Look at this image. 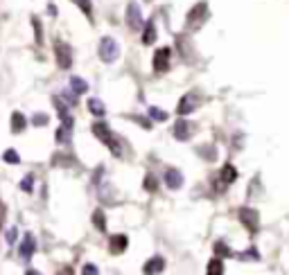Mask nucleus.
<instances>
[{"label":"nucleus","instance_id":"1","mask_svg":"<svg viewBox=\"0 0 289 275\" xmlns=\"http://www.w3.org/2000/svg\"><path fill=\"white\" fill-rule=\"evenodd\" d=\"M120 57V45L115 39H111V36H104L100 41V59L104 61V63H113L115 59Z\"/></svg>","mask_w":289,"mask_h":275},{"label":"nucleus","instance_id":"2","mask_svg":"<svg viewBox=\"0 0 289 275\" xmlns=\"http://www.w3.org/2000/svg\"><path fill=\"white\" fill-rule=\"evenodd\" d=\"M93 133L100 138L102 142L107 147H111V151L115 153V156H120V147L115 145V138H113V133L109 131V124H104V122H95L93 124Z\"/></svg>","mask_w":289,"mask_h":275},{"label":"nucleus","instance_id":"3","mask_svg":"<svg viewBox=\"0 0 289 275\" xmlns=\"http://www.w3.org/2000/svg\"><path fill=\"white\" fill-rule=\"evenodd\" d=\"M237 217H240V221H242L244 226H246V230H251V233H255V230L260 228V214L253 208H242Z\"/></svg>","mask_w":289,"mask_h":275},{"label":"nucleus","instance_id":"4","mask_svg":"<svg viewBox=\"0 0 289 275\" xmlns=\"http://www.w3.org/2000/svg\"><path fill=\"white\" fill-rule=\"evenodd\" d=\"M197 106H199V95H197V93H185L181 100H178L177 113H178V115H190Z\"/></svg>","mask_w":289,"mask_h":275},{"label":"nucleus","instance_id":"5","mask_svg":"<svg viewBox=\"0 0 289 275\" xmlns=\"http://www.w3.org/2000/svg\"><path fill=\"white\" fill-rule=\"evenodd\" d=\"M127 23H129L131 29H140L142 27V14H140V7H138V2H129V7H127Z\"/></svg>","mask_w":289,"mask_h":275},{"label":"nucleus","instance_id":"6","mask_svg":"<svg viewBox=\"0 0 289 275\" xmlns=\"http://www.w3.org/2000/svg\"><path fill=\"white\" fill-rule=\"evenodd\" d=\"M192 133H195V124L192 122H185V120H178L177 124H174V138L181 142L190 140L192 138Z\"/></svg>","mask_w":289,"mask_h":275},{"label":"nucleus","instance_id":"7","mask_svg":"<svg viewBox=\"0 0 289 275\" xmlns=\"http://www.w3.org/2000/svg\"><path fill=\"white\" fill-rule=\"evenodd\" d=\"M18 253H21V257H23V259H30L32 255L36 253V239H34V234H32V233H25L23 234V241H21Z\"/></svg>","mask_w":289,"mask_h":275},{"label":"nucleus","instance_id":"8","mask_svg":"<svg viewBox=\"0 0 289 275\" xmlns=\"http://www.w3.org/2000/svg\"><path fill=\"white\" fill-rule=\"evenodd\" d=\"M163 271H165V259L160 257V255H154V257L147 259L145 266H142V273L145 275H160Z\"/></svg>","mask_w":289,"mask_h":275},{"label":"nucleus","instance_id":"9","mask_svg":"<svg viewBox=\"0 0 289 275\" xmlns=\"http://www.w3.org/2000/svg\"><path fill=\"white\" fill-rule=\"evenodd\" d=\"M170 54H172L170 47H160V50H156V54H154V70L156 72L167 70V65H170Z\"/></svg>","mask_w":289,"mask_h":275},{"label":"nucleus","instance_id":"10","mask_svg":"<svg viewBox=\"0 0 289 275\" xmlns=\"http://www.w3.org/2000/svg\"><path fill=\"white\" fill-rule=\"evenodd\" d=\"M163 183H165L170 190L183 188V174H181V169H174V167H170V169L165 171V176H163Z\"/></svg>","mask_w":289,"mask_h":275},{"label":"nucleus","instance_id":"11","mask_svg":"<svg viewBox=\"0 0 289 275\" xmlns=\"http://www.w3.org/2000/svg\"><path fill=\"white\" fill-rule=\"evenodd\" d=\"M109 244H111L113 255H120V253H124L129 248V237L127 234H113L111 239H109Z\"/></svg>","mask_w":289,"mask_h":275},{"label":"nucleus","instance_id":"12","mask_svg":"<svg viewBox=\"0 0 289 275\" xmlns=\"http://www.w3.org/2000/svg\"><path fill=\"white\" fill-rule=\"evenodd\" d=\"M57 59H59V65H61V68H70V63H72V52H70V47L66 45V43H57Z\"/></svg>","mask_w":289,"mask_h":275},{"label":"nucleus","instance_id":"13","mask_svg":"<svg viewBox=\"0 0 289 275\" xmlns=\"http://www.w3.org/2000/svg\"><path fill=\"white\" fill-rule=\"evenodd\" d=\"M219 178L224 181V185H230V183H235V181H237V169L233 167V165H224V169H222Z\"/></svg>","mask_w":289,"mask_h":275},{"label":"nucleus","instance_id":"14","mask_svg":"<svg viewBox=\"0 0 289 275\" xmlns=\"http://www.w3.org/2000/svg\"><path fill=\"white\" fill-rule=\"evenodd\" d=\"M89 111L93 113V115L102 117L104 113H107V106H104V102H102V100H97V97H90V100H89Z\"/></svg>","mask_w":289,"mask_h":275},{"label":"nucleus","instance_id":"15","mask_svg":"<svg viewBox=\"0 0 289 275\" xmlns=\"http://www.w3.org/2000/svg\"><path fill=\"white\" fill-rule=\"evenodd\" d=\"M70 88L75 95H84L86 90H89V84L84 82L82 77H70Z\"/></svg>","mask_w":289,"mask_h":275},{"label":"nucleus","instance_id":"16","mask_svg":"<svg viewBox=\"0 0 289 275\" xmlns=\"http://www.w3.org/2000/svg\"><path fill=\"white\" fill-rule=\"evenodd\" d=\"M206 275H224V262H222V257H215L210 259V264H208V271Z\"/></svg>","mask_w":289,"mask_h":275},{"label":"nucleus","instance_id":"17","mask_svg":"<svg viewBox=\"0 0 289 275\" xmlns=\"http://www.w3.org/2000/svg\"><path fill=\"white\" fill-rule=\"evenodd\" d=\"M25 124H27V120H25L23 113H14L12 115V131L14 133H21V131L25 129Z\"/></svg>","mask_w":289,"mask_h":275},{"label":"nucleus","instance_id":"18","mask_svg":"<svg viewBox=\"0 0 289 275\" xmlns=\"http://www.w3.org/2000/svg\"><path fill=\"white\" fill-rule=\"evenodd\" d=\"M215 255H217V257H235V255L230 253V248L226 246V241H215Z\"/></svg>","mask_w":289,"mask_h":275},{"label":"nucleus","instance_id":"19","mask_svg":"<svg viewBox=\"0 0 289 275\" xmlns=\"http://www.w3.org/2000/svg\"><path fill=\"white\" fill-rule=\"evenodd\" d=\"M154 41H156V27H154V23L149 21L147 27H145V34H142V43L149 45V43H154Z\"/></svg>","mask_w":289,"mask_h":275},{"label":"nucleus","instance_id":"20","mask_svg":"<svg viewBox=\"0 0 289 275\" xmlns=\"http://www.w3.org/2000/svg\"><path fill=\"white\" fill-rule=\"evenodd\" d=\"M2 158H5V163H9V165H18V163H21V156H18L16 149H7Z\"/></svg>","mask_w":289,"mask_h":275},{"label":"nucleus","instance_id":"21","mask_svg":"<svg viewBox=\"0 0 289 275\" xmlns=\"http://www.w3.org/2000/svg\"><path fill=\"white\" fill-rule=\"evenodd\" d=\"M93 221H95V226H97V228H100L102 233H107V223H104V212H102V210H95Z\"/></svg>","mask_w":289,"mask_h":275},{"label":"nucleus","instance_id":"22","mask_svg":"<svg viewBox=\"0 0 289 275\" xmlns=\"http://www.w3.org/2000/svg\"><path fill=\"white\" fill-rule=\"evenodd\" d=\"M149 115H152L154 120H158V122H165L167 120V113L160 111V108H156V106H149Z\"/></svg>","mask_w":289,"mask_h":275},{"label":"nucleus","instance_id":"23","mask_svg":"<svg viewBox=\"0 0 289 275\" xmlns=\"http://www.w3.org/2000/svg\"><path fill=\"white\" fill-rule=\"evenodd\" d=\"M82 275H100V269L95 266V264H84V269H82Z\"/></svg>","mask_w":289,"mask_h":275},{"label":"nucleus","instance_id":"24","mask_svg":"<svg viewBox=\"0 0 289 275\" xmlns=\"http://www.w3.org/2000/svg\"><path fill=\"white\" fill-rule=\"evenodd\" d=\"M240 257H244V259H255V262H258V259H260V253H258V248H248V253H244V255H240Z\"/></svg>","mask_w":289,"mask_h":275},{"label":"nucleus","instance_id":"25","mask_svg":"<svg viewBox=\"0 0 289 275\" xmlns=\"http://www.w3.org/2000/svg\"><path fill=\"white\" fill-rule=\"evenodd\" d=\"M142 185H145L149 192H154V190H156V178H154V176H145V183H142Z\"/></svg>","mask_w":289,"mask_h":275},{"label":"nucleus","instance_id":"26","mask_svg":"<svg viewBox=\"0 0 289 275\" xmlns=\"http://www.w3.org/2000/svg\"><path fill=\"white\" fill-rule=\"evenodd\" d=\"M32 181H34V176H25V181L21 183V190H25V192H32Z\"/></svg>","mask_w":289,"mask_h":275},{"label":"nucleus","instance_id":"27","mask_svg":"<svg viewBox=\"0 0 289 275\" xmlns=\"http://www.w3.org/2000/svg\"><path fill=\"white\" fill-rule=\"evenodd\" d=\"M77 5L82 7V12L86 14V16H90V5H89V0H77Z\"/></svg>","mask_w":289,"mask_h":275},{"label":"nucleus","instance_id":"28","mask_svg":"<svg viewBox=\"0 0 289 275\" xmlns=\"http://www.w3.org/2000/svg\"><path fill=\"white\" fill-rule=\"evenodd\" d=\"M34 124H39V127L47 124V115H45V113H39V115H34Z\"/></svg>","mask_w":289,"mask_h":275},{"label":"nucleus","instance_id":"29","mask_svg":"<svg viewBox=\"0 0 289 275\" xmlns=\"http://www.w3.org/2000/svg\"><path fill=\"white\" fill-rule=\"evenodd\" d=\"M16 233H18L16 228H9V230H7V241H9V244H14V241H16Z\"/></svg>","mask_w":289,"mask_h":275},{"label":"nucleus","instance_id":"30","mask_svg":"<svg viewBox=\"0 0 289 275\" xmlns=\"http://www.w3.org/2000/svg\"><path fill=\"white\" fill-rule=\"evenodd\" d=\"M25 275H43V273H39V271H34V269H30V271H27V273H25Z\"/></svg>","mask_w":289,"mask_h":275},{"label":"nucleus","instance_id":"31","mask_svg":"<svg viewBox=\"0 0 289 275\" xmlns=\"http://www.w3.org/2000/svg\"><path fill=\"white\" fill-rule=\"evenodd\" d=\"M61 275H70V271H66V273H61Z\"/></svg>","mask_w":289,"mask_h":275}]
</instances>
